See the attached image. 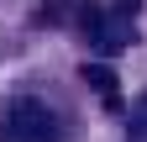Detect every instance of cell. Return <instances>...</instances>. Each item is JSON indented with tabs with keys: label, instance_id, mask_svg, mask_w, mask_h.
<instances>
[{
	"label": "cell",
	"instance_id": "obj_1",
	"mask_svg": "<svg viewBox=\"0 0 147 142\" xmlns=\"http://www.w3.org/2000/svg\"><path fill=\"white\" fill-rule=\"evenodd\" d=\"M58 116L47 111L42 100L16 95L5 111H0V142H58Z\"/></svg>",
	"mask_w": 147,
	"mask_h": 142
},
{
	"label": "cell",
	"instance_id": "obj_2",
	"mask_svg": "<svg viewBox=\"0 0 147 142\" xmlns=\"http://www.w3.org/2000/svg\"><path fill=\"white\" fill-rule=\"evenodd\" d=\"M84 32L100 53H121L131 42V21L126 16H110V11H84Z\"/></svg>",
	"mask_w": 147,
	"mask_h": 142
},
{
	"label": "cell",
	"instance_id": "obj_3",
	"mask_svg": "<svg viewBox=\"0 0 147 142\" xmlns=\"http://www.w3.org/2000/svg\"><path fill=\"white\" fill-rule=\"evenodd\" d=\"M84 84H89V90H95V95H100V100L110 105V111L121 105V90H116V74H110L105 63H84Z\"/></svg>",
	"mask_w": 147,
	"mask_h": 142
}]
</instances>
